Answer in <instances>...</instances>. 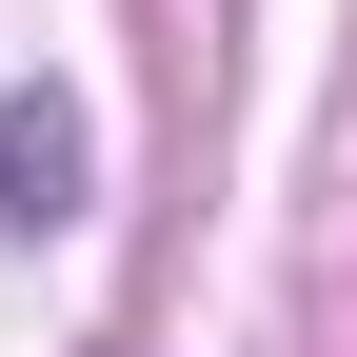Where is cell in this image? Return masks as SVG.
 Segmentation results:
<instances>
[{
  "label": "cell",
  "mask_w": 357,
  "mask_h": 357,
  "mask_svg": "<svg viewBox=\"0 0 357 357\" xmlns=\"http://www.w3.org/2000/svg\"><path fill=\"white\" fill-rule=\"evenodd\" d=\"M0 218H20V238L79 218V119H60V100H0Z\"/></svg>",
  "instance_id": "obj_1"
}]
</instances>
